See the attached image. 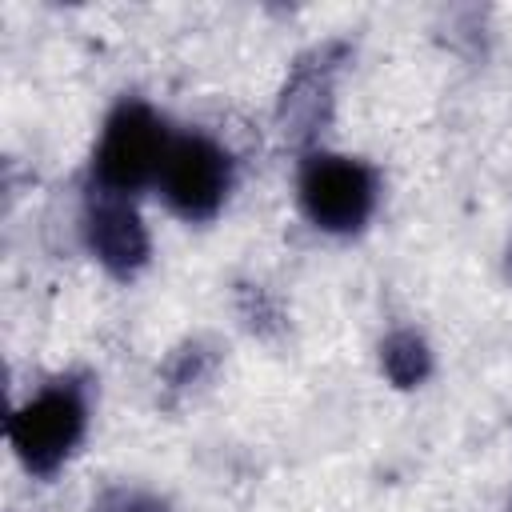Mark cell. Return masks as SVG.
I'll return each mask as SVG.
<instances>
[{
  "label": "cell",
  "instance_id": "52a82bcc",
  "mask_svg": "<svg viewBox=\"0 0 512 512\" xmlns=\"http://www.w3.org/2000/svg\"><path fill=\"white\" fill-rule=\"evenodd\" d=\"M96 512H164V504L152 500V496H144V492H124V488H116V492H108V496L96 504Z\"/></svg>",
  "mask_w": 512,
  "mask_h": 512
},
{
  "label": "cell",
  "instance_id": "3957f363",
  "mask_svg": "<svg viewBox=\"0 0 512 512\" xmlns=\"http://www.w3.org/2000/svg\"><path fill=\"white\" fill-rule=\"evenodd\" d=\"M372 172L348 156H312L300 176V200L316 228L352 232L372 212Z\"/></svg>",
  "mask_w": 512,
  "mask_h": 512
},
{
  "label": "cell",
  "instance_id": "7a4b0ae2",
  "mask_svg": "<svg viewBox=\"0 0 512 512\" xmlns=\"http://www.w3.org/2000/svg\"><path fill=\"white\" fill-rule=\"evenodd\" d=\"M80 432H84V404H80V396L72 388H48V392H40L8 424L12 448L40 476H48V472L60 468V460L76 448Z\"/></svg>",
  "mask_w": 512,
  "mask_h": 512
},
{
  "label": "cell",
  "instance_id": "ba28073f",
  "mask_svg": "<svg viewBox=\"0 0 512 512\" xmlns=\"http://www.w3.org/2000/svg\"><path fill=\"white\" fill-rule=\"evenodd\" d=\"M508 264H512V256H508Z\"/></svg>",
  "mask_w": 512,
  "mask_h": 512
},
{
  "label": "cell",
  "instance_id": "277c9868",
  "mask_svg": "<svg viewBox=\"0 0 512 512\" xmlns=\"http://www.w3.org/2000/svg\"><path fill=\"white\" fill-rule=\"evenodd\" d=\"M160 184H164V200L180 216L208 220L228 192V156L204 136L172 140L160 168Z\"/></svg>",
  "mask_w": 512,
  "mask_h": 512
},
{
  "label": "cell",
  "instance_id": "8992f818",
  "mask_svg": "<svg viewBox=\"0 0 512 512\" xmlns=\"http://www.w3.org/2000/svg\"><path fill=\"white\" fill-rule=\"evenodd\" d=\"M384 372L400 384V388H412L416 380L428 376V348L420 336L412 332H396L384 340Z\"/></svg>",
  "mask_w": 512,
  "mask_h": 512
},
{
  "label": "cell",
  "instance_id": "5b68a950",
  "mask_svg": "<svg viewBox=\"0 0 512 512\" xmlns=\"http://www.w3.org/2000/svg\"><path fill=\"white\" fill-rule=\"evenodd\" d=\"M84 232H88V248L100 256L104 268H112L116 276H128L144 264L148 256V232L136 216V208L124 200V196H112L104 192L92 208H88V220H84Z\"/></svg>",
  "mask_w": 512,
  "mask_h": 512
},
{
  "label": "cell",
  "instance_id": "6da1fadb",
  "mask_svg": "<svg viewBox=\"0 0 512 512\" xmlns=\"http://www.w3.org/2000/svg\"><path fill=\"white\" fill-rule=\"evenodd\" d=\"M168 148L172 140L164 124L144 104H120L104 124V140L96 148V184L112 196L136 192L152 176H160Z\"/></svg>",
  "mask_w": 512,
  "mask_h": 512
}]
</instances>
